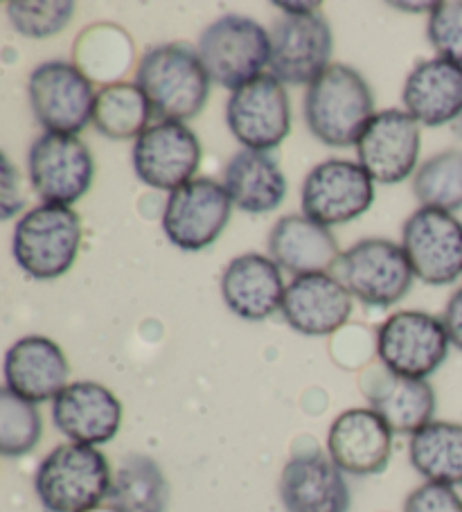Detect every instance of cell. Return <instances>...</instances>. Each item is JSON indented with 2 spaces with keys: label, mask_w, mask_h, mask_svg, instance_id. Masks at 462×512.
Returning <instances> with one entry per match:
<instances>
[{
  "label": "cell",
  "mask_w": 462,
  "mask_h": 512,
  "mask_svg": "<svg viewBox=\"0 0 462 512\" xmlns=\"http://www.w3.org/2000/svg\"><path fill=\"white\" fill-rule=\"evenodd\" d=\"M136 84L158 118L185 125L206 107L212 82L197 50L188 43H165L140 59Z\"/></svg>",
  "instance_id": "6da1fadb"
},
{
  "label": "cell",
  "mask_w": 462,
  "mask_h": 512,
  "mask_svg": "<svg viewBox=\"0 0 462 512\" xmlns=\"http://www.w3.org/2000/svg\"><path fill=\"white\" fill-rule=\"evenodd\" d=\"M375 97L359 70L334 64L307 86L305 122L314 138L330 147H357L370 120Z\"/></svg>",
  "instance_id": "7a4b0ae2"
},
{
  "label": "cell",
  "mask_w": 462,
  "mask_h": 512,
  "mask_svg": "<svg viewBox=\"0 0 462 512\" xmlns=\"http://www.w3.org/2000/svg\"><path fill=\"white\" fill-rule=\"evenodd\" d=\"M111 483L109 458L77 443L52 449L34 474V492L48 512H93L109 499Z\"/></svg>",
  "instance_id": "3957f363"
},
{
  "label": "cell",
  "mask_w": 462,
  "mask_h": 512,
  "mask_svg": "<svg viewBox=\"0 0 462 512\" xmlns=\"http://www.w3.org/2000/svg\"><path fill=\"white\" fill-rule=\"evenodd\" d=\"M82 246V222L70 206L41 203L14 228V258L28 276L55 280L73 269Z\"/></svg>",
  "instance_id": "277c9868"
},
{
  "label": "cell",
  "mask_w": 462,
  "mask_h": 512,
  "mask_svg": "<svg viewBox=\"0 0 462 512\" xmlns=\"http://www.w3.org/2000/svg\"><path fill=\"white\" fill-rule=\"evenodd\" d=\"M197 52L212 84L237 91L269 66L271 34L248 16L226 14L203 30Z\"/></svg>",
  "instance_id": "5b68a950"
},
{
  "label": "cell",
  "mask_w": 462,
  "mask_h": 512,
  "mask_svg": "<svg viewBox=\"0 0 462 512\" xmlns=\"http://www.w3.org/2000/svg\"><path fill=\"white\" fill-rule=\"evenodd\" d=\"M332 276L363 305L393 307L411 291L415 273L402 246L390 240H361L336 260Z\"/></svg>",
  "instance_id": "8992f818"
},
{
  "label": "cell",
  "mask_w": 462,
  "mask_h": 512,
  "mask_svg": "<svg viewBox=\"0 0 462 512\" xmlns=\"http://www.w3.org/2000/svg\"><path fill=\"white\" fill-rule=\"evenodd\" d=\"M28 95L46 134L77 136L93 122L97 93L73 61H46L34 68Z\"/></svg>",
  "instance_id": "52a82bcc"
},
{
  "label": "cell",
  "mask_w": 462,
  "mask_h": 512,
  "mask_svg": "<svg viewBox=\"0 0 462 512\" xmlns=\"http://www.w3.org/2000/svg\"><path fill=\"white\" fill-rule=\"evenodd\" d=\"M449 334L444 321L426 312H397L377 332V357L390 373L426 379L449 355Z\"/></svg>",
  "instance_id": "ba28073f"
},
{
  "label": "cell",
  "mask_w": 462,
  "mask_h": 512,
  "mask_svg": "<svg viewBox=\"0 0 462 512\" xmlns=\"http://www.w3.org/2000/svg\"><path fill=\"white\" fill-rule=\"evenodd\" d=\"M30 183L43 203L73 206L91 190L95 161L82 138L43 134L28 154Z\"/></svg>",
  "instance_id": "9c48e42d"
},
{
  "label": "cell",
  "mask_w": 462,
  "mask_h": 512,
  "mask_svg": "<svg viewBox=\"0 0 462 512\" xmlns=\"http://www.w3.org/2000/svg\"><path fill=\"white\" fill-rule=\"evenodd\" d=\"M375 201V181L359 163L332 158L316 165L302 183V215L323 226L348 224Z\"/></svg>",
  "instance_id": "30bf717a"
},
{
  "label": "cell",
  "mask_w": 462,
  "mask_h": 512,
  "mask_svg": "<svg viewBox=\"0 0 462 512\" xmlns=\"http://www.w3.org/2000/svg\"><path fill=\"white\" fill-rule=\"evenodd\" d=\"M230 134L253 152H269L291 131V104L284 84L271 73L239 86L226 107Z\"/></svg>",
  "instance_id": "8fae6325"
},
{
  "label": "cell",
  "mask_w": 462,
  "mask_h": 512,
  "mask_svg": "<svg viewBox=\"0 0 462 512\" xmlns=\"http://www.w3.org/2000/svg\"><path fill=\"white\" fill-rule=\"evenodd\" d=\"M402 249L424 285L444 287L462 276V224L451 213L415 210L402 228Z\"/></svg>",
  "instance_id": "7c38bea8"
},
{
  "label": "cell",
  "mask_w": 462,
  "mask_h": 512,
  "mask_svg": "<svg viewBox=\"0 0 462 512\" xmlns=\"http://www.w3.org/2000/svg\"><path fill=\"white\" fill-rule=\"evenodd\" d=\"M334 37L321 12L284 16L271 32V75L289 86H312L330 68Z\"/></svg>",
  "instance_id": "4fadbf2b"
},
{
  "label": "cell",
  "mask_w": 462,
  "mask_h": 512,
  "mask_svg": "<svg viewBox=\"0 0 462 512\" xmlns=\"http://www.w3.org/2000/svg\"><path fill=\"white\" fill-rule=\"evenodd\" d=\"M233 201L224 185L194 179L170 192L163 210V231L176 249L201 251L215 244L230 222Z\"/></svg>",
  "instance_id": "5bb4252c"
},
{
  "label": "cell",
  "mask_w": 462,
  "mask_h": 512,
  "mask_svg": "<svg viewBox=\"0 0 462 512\" xmlns=\"http://www.w3.org/2000/svg\"><path fill=\"white\" fill-rule=\"evenodd\" d=\"M203 149L194 131L183 122L161 120L133 145V170L149 188L174 192L194 181Z\"/></svg>",
  "instance_id": "9a60e30c"
},
{
  "label": "cell",
  "mask_w": 462,
  "mask_h": 512,
  "mask_svg": "<svg viewBox=\"0 0 462 512\" xmlns=\"http://www.w3.org/2000/svg\"><path fill=\"white\" fill-rule=\"evenodd\" d=\"M420 147V122L406 111L386 109L375 113L361 134L357 156L372 181L393 185L415 172Z\"/></svg>",
  "instance_id": "2e32d148"
},
{
  "label": "cell",
  "mask_w": 462,
  "mask_h": 512,
  "mask_svg": "<svg viewBox=\"0 0 462 512\" xmlns=\"http://www.w3.org/2000/svg\"><path fill=\"white\" fill-rule=\"evenodd\" d=\"M52 422L70 443L106 445L122 427V404L104 384L73 382L52 402Z\"/></svg>",
  "instance_id": "e0dca14e"
},
{
  "label": "cell",
  "mask_w": 462,
  "mask_h": 512,
  "mask_svg": "<svg viewBox=\"0 0 462 512\" xmlns=\"http://www.w3.org/2000/svg\"><path fill=\"white\" fill-rule=\"evenodd\" d=\"M393 429L372 409H348L332 422L327 456L352 476L381 474L393 454Z\"/></svg>",
  "instance_id": "ac0fdd59"
},
{
  "label": "cell",
  "mask_w": 462,
  "mask_h": 512,
  "mask_svg": "<svg viewBox=\"0 0 462 512\" xmlns=\"http://www.w3.org/2000/svg\"><path fill=\"white\" fill-rule=\"evenodd\" d=\"M280 501L287 512H350L345 472L323 452L291 456L280 476Z\"/></svg>",
  "instance_id": "d6986e66"
},
{
  "label": "cell",
  "mask_w": 462,
  "mask_h": 512,
  "mask_svg": "<svg viewBox=\"0 0 462 512\" xmlns=\"http://www.w3.org/2000/svg\"><path fill=\"white\" fill-rule=\"evenodd\" d=\"M352 314V294L332 273L293 278L282 298L284 321L305 337H330Z\"/></svg>",
  "instance_id": "ffe728a7"
},
{
  "label": "cell",
  "mask_w": 462,
  "mask_h": 512,
  "mask_svg": "<svg viewBox=\"0 0 462 512\" xmlns=\"http://www.w3.org/2000/svg\"><path fill=\"white\" fill-rule=\"evenodd\" d=\"M3 377L5 388L23 400L34 404L55 402L68 386L70 366L59 343L41 334H28L7 350Z\"/></svg>",
  "instance_id": "44dd1931"
},
{
  "label": "cell",
  "mask_w": 462,
  "mask_h": 512,
  "mask_svg": "<svg viewBox=\"0 0 462 512\" xmlns=\"http://www.w3.org/2000/svg\"><path fill=\"white\" fill-rule=\"evenodd\" d=\"M370 409L384 418L393 434L413 436L422 427L433 422L435 416V391L426 379L399 377L388 368H370L363 379Z\"/></svg>",
  "instance_id": "7402d4cb"
},
{
  "label": "cell",
  "mask_w": 462,
  "mask_h": 512,
  "mask_svg": "<svg viewBox=\"0 0 462 512\" xmlns=\"http://www.w3.org/2000/svg\"><path fill=\"white\" fill-rule=\"evenodd\" d=\"M282 271L260 253L239 255L221 276V296L228 310L244 321H266L282 310Z\"/></svg>",
  "instance_id": "603a6c76"
},
{
  "label": "cell",
  "mask_w": 462,
  "mask_h": 512,
  "mask_svg": "<svg viewBox=\"0 0 462 512\" xmlns=\"http://www.w3.org/2000/svg\"><path fill=\"white\" fill-rule=\"evenodd\" d=\"M402 100L424 127L453 125L462 113V66L442 57L420 61L406 77Z\"/></svg>",
  "instance_id": "cb8c5ba5"
},
{
  "label": "cell",
  "mask_w": 462,
  "mask_h": 512,
  "mask_svg": "<svg viewBox=\"0 0 462 512\" xmlns=\"http://www.w3.org/2000/svg\"><path fill=\"white\" fill-rule=\"evenodd\" d=\"M269 253L280 269L296 278L332 273L341 255L330 228L305 215H287L275 222L269 235Z\"/></svg>",
  "instance_id": "d4e9b609"
},
{
  "label": "cell",
  "mask_w": 462,
  "mask_h": 512,
  "mask_svg": "<svg viewBox=\"0 0 462 512\" xmlns=\"http://www.w3.org/2000/svg\"><path fill=\"white\" fill-rule=\"evenodd\" d=\"M224 188L233 206L248 215L271 213L287 197V179L280 165L271 154L253 149H242L230 158Z\"/></svg>",
  "instance_id": "484cf974"
},
{
  "label": "cell",
  "mask_w": 462,
  "mask_h": 512,
  "mask_svg": "<svg viewBox=\"0 0 462 512\" xmlns=\"http://www.w3.org/2000/svg\"><path fill=\"white\" fill-rule=\"evenodd\" d=\"M106 501L115 512H167L170 483L154 458L129 454L113 472L111 492Z\"/></svg>",
  "instance_id": "4316f807"
},
{
  "label": "cell",
  "mask_w": 462,
  "mask_h": 512,
  "mask_svg": "<svg viewBox=\"0 0 462 512\" xmlns=\"http://www.w3.org/2000/svg\"><path fill=\"white\" fill-rule=\"evenodd\" d=\"M408 458L426 483L462 485V425L433 420L411 436Z\"/></svg>",
  "instance_id": "83f0119b"
},
{
  "label": "cell",
  "mask_w": 462,
  "mask_h": 512,
  "mask_svg": "<svg viewBox=\"0 0 462 512\" xmlns=\"http://www.w3.org/2000/svg\"><path fill=\"white\" fill-rule=\"evenodd\" d=\"M133 41L118 25L97 23L86 28L75 43L73 64L91 79L93 84H118L131 68Z\"/></svg>",
  "instance_id": "f1b7e54d"
},
{
  "label": "cell",
  "mask_w": 462,
  "mask_h": 512,
  "mask_svg": "<svg viewBox=\"0 0 462 512\" xmlns=\"http://www.w3.org/2000/svg\"><path fill=\"white\" fill-rule=\"evenodd\" d=\"M151 116L154 111L138 84L118 82L97 91L93 125L109 140H138L149 129Z\"/></svg>",
  "instance_id": "f546056e"
},
{
  "label": "cell",
  "mask_w": 462,
  "mask_h": 512,
  "mask_svg": "<svg viewBox=\"0 0 462 512\" xmlns=\"http://www.w3.org/2000/svg\"><path fill=\"white\" fill-rule=\"evenodd\" d=\"M415 199L422 208L444 210L456 213L462 208V152L449 149V152L435 154L420 170L415 172L413 181Z\"/></svg>",
  "instance_id": "4dcf8cb0"
},
{
  "label": "cell",
  "mask_w": 462,
  "mask_h": 512,
  "mask_svg": "<svg viewBox=\"0 0 462 512\" xmlns=\"http://www.w3.org/2000/svg\"><path fill=\"white\" fill-rule=\"evenodd\" d=\"M43 436L37 404L23 400L10 388L0 391V454L5 458L28 456Z\"/></svg>",
  "instance_id": "1f68e13d"
},
{
  "label": "cell",
  "mask_w": 462,
  "mask_h": 512,
  "mask_svg": "<svg viewBox=\"0 0 462 512\" xmlns=\"http://www.w3.org/2000/svg\"><path fill=\"white\" fill-rule=\"evenodd\" d=\"M7 16L14 30L30 39H48L64 32L73 21L75 3L70 0H50V3H7Z\"/></svg>",
  "instance_id": "d6a6232c"
},
{
  "label": "cell",
  "mask_w": 462,
  "mask_h": 512,
  "mask_svg": "<svg viewBox=\"0 0 462 512\" xmlns=\"http://www.w3.org/2000/svg\"><path fill=\"white\" fill-rule=\"evenodd\" d=\"M429 41L442 59L462 66V3H438L429 16Z\"/></svg>",
  "instance_id": "836d02e7"
},
{
  "label": "cell",
  "mask_w": 462,
  "mask_h": 512,
  "mask_svg": "<svg viewBox=\"0 0 462 512\" xmlns=\"http://www.w3.org/2000/svg\"><path fill=\"white\" fill-rule=\"evenodd\" d=\"M404 512H462V499L449 485L424 483L408 494Z\"/></svg>",
  "instance_id": "e575fe53"
},
{
  "label": "cell",
  "mask_w": 462,
  "mask_h": 512,
  "mask_svg": "<svg viewBox=\"0 0 462 512\" xmlns=\"http://www.w3.org/2000/svg\"><path fill=\"white\" fill-rule=\"evenodd\" d=\"M25 206L21 176L19 170L12 165L10 156L3 154V174H0V219L10 222L14 215Z\"/></svg>",
  "instance_id": "d590c367"
},
{
  "label": "cell",
  "mask_w": 462,
  "mask_h": 512,
  "mask_svg": "<svg viewBox=\"0 0 462 512\" xmlns=\"http://www.w3.org/2000/svg\"><path fill=\"white\" fill-rule=\"evenodd\" d=\"M444 328H447L451 346L462 350V287L449 298L447 307H444Z\"/></svg>",
  "instance_id": "8d00e7d4"
},
{
  "label": "cell",
  "mask_w": 462,
  "mask_h": 512,
  "mask_svg": "<svg viewBox=\"0 0 462 512\" xmlns=\"http://www.w3.org/2000/svg\"><path fill=\"white\" fill-rule=\"evenodd\" d=\"M280 10H287V16H302V14H316L321 10L318 3H275Z\"/></svg>",
  "instance_id": "74e56055"
},
{
  "label": "cell",
  "mask_w": 462,
  "mask_h": 512,
  "mask_svg": "<svg viewBox=\"0 0 462 512\" xmlns=\"http://www.w3.org/2000/svg\"><path fill=\"white\" fill-rule=\"evenodd\" d=\"M451 131H453V134H456V136L462 140V113H460V118L451 125Z\"/></svg>",
  "instance_id": "f35d334b"
}]
</instances>
